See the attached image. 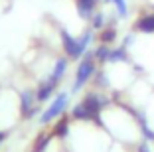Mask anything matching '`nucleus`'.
I'll return each mask as SVG.
<instances>
[{
	"mask_svg": "<svg viewBox=\"0 0 154 152\" xmlns=\"http://www.w3.org/2000/svg\"><path fill=\"white\" fill-rule=\"evenodd\" d=\"M97 121L111 134L115 142H122L138 150L140 142L144 140V125L140 113L127 105L122 99L113 97L111 101H107L99 111Z\"/></svg>",
	"mask_w": 154,
	"mask_h": 152,
	"instance_id": "nucleus-1",
	"label": "nucleus"
},
{
	"mask_svg": "<svg viewBox=\"0 0 154 152\" xmlns=\"http://www.w3.org/2000/svg\"><path fill=\"white\" fill-rule=\"evenodd\" d=\"M26 119L22 93L12 85L0 87V132H10Z\"/></svg>",
	"mask_w": 154,
	"mask_h": 152,
	"instance_id": "nucleus-2",
	"label": "nucleus"
},
{
	"mask_svg": "<svg viewBox=\"0 0 154 152\" xmlns=\"http://www.w3.org/2000/svg\"><path fill=\"white\" fill-rule=\"evenodd\" d=\"M134 32L138 34H154V14H142L134 24Z\"/></svg>",
	"mask_w": 154,
	"mask_h": 152,
	"instance_id": "nucleus-3",
	"label": "nucleus"
},
{
	"mask_svg": "<svg viewBox=\"0 0 154 152\" xmlns=\"http://www.w3.org/2000/svg\"><path fill=\"white\" fill-rule=\"evenodd\" d=\"M103 2H109V4H111V2H113V0H103Z\"/></svg>",
	"mask_w": 154,
	"mask_h": 152,
	"instance_id": "nucleus-4",
	"label": "nucleus"
}]
</instances>
